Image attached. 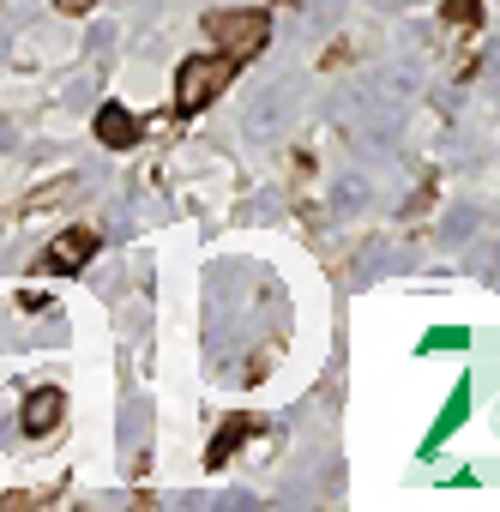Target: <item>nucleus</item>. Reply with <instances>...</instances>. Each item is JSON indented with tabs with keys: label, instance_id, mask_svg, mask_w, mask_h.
<instances>
[{
	"label": "nucleus",
	"instance_id": "nucleus-7",
	"mask_svg": "<svg viewBox=\"0 0 500 512\" xmlns=\"http://www.w3.org/2000/svg\"><path fill=\"white\" fill-rule=\"evenodd\" d=\"M247 428H254V422H247V416H229V422L217 428V440H211V452H205V464H211V470H223V464H229V452H235V446L247 440Z\"/></svg>",
	"mask_w": 500,
	"mask_h": 512
},
{
	"label": "nucleus",
	"instance_id": "nucleus-4",
	"mask_svg": "<svg viewBox=\"0 0 500 512\" xmlns=\"http://www.w3.org/2000/svg\"><path fill=\"white\" fill-rule=\"evenodd\" d=\"M470 398H476V380L464 374V380L446 392V404H440V422H434V428H428V440H422V458H434V452H440V446H446V440H452L464 422H470Z\"/></svg>",
	"mask_w": 500,
	"mask_h": 512
},
{
	"label": "nucleus",
	"instance_id": "nucleus-1",
	"mask_svg": "<svg viewBox=\"0 0 500 512\" xmlns=\"http://www.w3.org/2000/svg\"><path fill=\"white\" fill-rule=\"evenodd\" d=\"M205 31H211V49L229 55L235 67H241V61H254V55L272 43V19H266L260 7H223V13L205 19Z\"/></svg>",
	"mask_w": 500,
	"mask_h": 512
},
{
	"label": "nucleus",
	"instance_id": "nucleus-9",
	"mask_svg": "<svg viewBox=\"0 0 500 512\" xmlns=\"http://www.w3.org/2000/svg\"><path fill=\"white\" fill-rule=\"evenodd\" d=\"M470 7H476V0H446V19H464Z\"/></svg>",
	"mask_w": 500,
	"mask_h": 512
},
{
	"label": "nucleus",
	"instance_id": "nucleus-2",
	"mask_svg": "<svg viewBox=\"0 0 500 512\" xmlns=\"http://www.w3.org/2000/svg\"><path fill=\"white\" fill-rule=\"evenodd\" d=\"M235 79V61L229 55H187L181 67H175V115H199L205 103H217L223 97V85Z\"/></svg>",
	"mask_w": 500,
	"mask_h": 512
},
{
	"label": "nucleus",
	"instance_id": "nucleus-5",
	"mask_svg": "<svg viewBox=\"0 0 500 512\" xmlns=\"http://www.w3.org/2000/svg\"><path fill=\"white\" fill-rule=\"evenodd\" d=\"M61 416H67V392H61V386H43V392H31V398H25V416H19V422H25V434H37V440H43V434H55V428H61Z\"/></svg>",
	"mask_w": 500,
	"mask_h": 512
},
{
	"label": "nucleus",
	"instance_id": "nucleus-3",
	"mask_svg": "<svg viewBox=\"0 0 500 512\" xmlns=\"http://www.w3.org/2000/svg\"><path fill=\"white\" fill-rule=\"evenodd\" d=\"M91 260H97V229H91V223H67V229L43 247V272H61V278L91 272Z\"/></svg>",
	"mask_w": 500,
	"mask_h": 512
},
{
	"label": "nucleus",
	"instance_id": "nucleus-8",
	"mask_svg": "<svg viewBox=\"0 0 500 512\" xmlns=\"http://www.w3.org/2000/svg\"><path fill=\"white\" fill-rule=\"evenodd\" d=\"M464 344H470V332H464V326H434V332H422V344H416V350H422V356H434V350H464Z\"/></svg>",
	"mask_w": 500,
	"mask_h": 512
},
{
	"label": "nucleus",
	"instance_id": "nucleus-6",
	"mask_svg": "<svg viewBox=\"0 0 500 512\" xmlns=\"http://www.w3.org/2000/svg\"><path fill=\"white\" fill-rule=\"evenodd\" d=\"M139 121H133V109H121V103H103L97 109V145H109V151H133L139 145Z\"/></svg>",
	"mask_w": 500,
	"mask_h": 512
},
{
	"label": "nucleus",
	"instance_id": "nucleus-10",
	"mask_svg": "<svg viewBox=\"0 0 500 512\" xmlns=\"http://www.w3.org/2000/svg\"><path fill=\"white\" fill-rule=\"evenodd\" d=\"M61 13H91V0H55Z\"/></svg>",
	"mask_w": 500,
	"mask_h": 512
}]
</instances>
